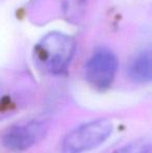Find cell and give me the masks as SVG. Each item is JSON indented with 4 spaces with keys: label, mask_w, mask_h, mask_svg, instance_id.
<instances>
[{
    "label": "cell",
    "mask_w": 152,
    "mask_h": 153,
    "mask_svg": "<svg viewBox=\"0 0 152 153\" xmlns=\"http://www.w3.org/2000/svg\"><path fill=\"white\" fill-rule=\"evenodd\" d=\"M75 46L72 36L62 32H50L37 44L35 56L45 71L57 75L68 68L75 52Z\"/></svg>",
    "instance_id": "1"
},
{
    "label": "cell",
    "mask_w": 152,
    "mask_h": 153,
    "mask_svg": "<svg viewBox=\"0 0 152 153\" xmlns=\"http://www.w3.org/2000/svg\"><path fill=\"white\" fill-rule=\"evenodd\" d=\"M114 123L108 118H100L77 126L63 140L62 153H85L102 145L110 137Z\"/></svg>",
    "instance_id": "2"
},
{
    "label": "cell",
    "mask_w": 152,
    "mask_h": 153,
    "mask_svg": "<svg viewBox=\"0 0 152 153\" xmlns=\"http://www.w3.org/2000/svg\"><path fill=\"white\" fill-rule=\"evenodd\" d=\"M117 71V56L113 51L104 48L95 51L85 67V74L87 82L99 91H103L110 87Z\"/></svg>",
    "instance_id": "3"
},
{
    "label": "cell",
    "mask_w": 152,
    "mask_h": 153,
    "mask_svg": "<svg viewBox=\"0 0 152 153\" xmlns=\"http://www.w3.org/2000/svg\"><path fill=\"white\" fill-rule=\"evenodd\" d=\"M48 132V126L41 120H33L10 127L2 135V145L5 149L21 152L41 142Z\"/></svg>",
    "instance_id": "4"
},
{
    "label": "cell",
    "mask_w": 152,
    "mask_h": 153,
    "mask_svg": "<svg viewBox=\"0 0 152 153\" xmlns=\"http://www.w3.org/2000/svg\"><path fill=\"white\" fill-rule=\"evenodd\" d=\"M127 75L136 83L152 81V50H147L136 55L127 68Z\"/></svg>",
    "instance_id": "5"
},
{
    "label": "cell",
    "mask_w": 152,
    "mask_h": 153,
    "mask_svg": "<svg viewBox=\"0 0 152 153\" xmlns=\"http://www.w3.org/2000/svg\"><path fill=\"white\" fill-rule=\"evenodd\" d=\"M113 153H152V139L140 137L126 144Z\"/></svg>",
    "instance_id": "6"
}]
</instances>
